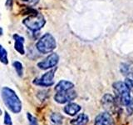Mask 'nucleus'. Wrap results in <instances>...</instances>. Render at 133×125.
<instances>
[{"label": "nucleus", "instance_id": "10", "mask_svg": "<svg viewBox=\"0 0 133 125\" xmlns=\"http://www.w3.org/2000/svg\"><path fill=\"white\" fill-rule=\"evenodd\" d=\"M14 39L15 41L14 43V48L16 49L17 52H18L20 54H23L25 53V50L23 47V43H24V38L22 36H19L18 34H14Z\"/></svg>", "mask_w": 133, "mask_h": 125}, {"label": "nucleus", "instance_id": "16", "mask_svg": "<svg viewBox=\"0 0 133 125\" xmlns=\"http://www.w3.org/2000/svg\"><path fill=\"white\" fill-rule=\"evenodd\" d=\"M0 62L3 63V64H8V53L6 51V49L4 48L2 45H0Z\"/></svg>", "mask_w": 133, "mask_h": 125}, {"label": "nucleus", "instance_id": "20", "mask_svg": "<svg viewBox=\"0 0 133 125\" xmlns=\"http://www.w3.org/2000/svg\"><path fill=\"white\" fill-rule=\"evenodd\" d=\"M4 123L5 125H12L11 117L7 112H5V115H4Z\"/></svg>", "mask_w": 133, "mask_h": 125}, {"label": "nucleus", "instance_id": "23", "mask_svg": "<svg viewBox=\"0 0 133 125\" xmlns=\"http://www.w3.org/2000/svg\"><path fill=\"white\" fill-rule=\"evenodd\" d=\"M12 3H14V0H7L6 1V7L8 8H9V9H11V8H12Z\"/></svg>", "mask_w": 133, "mask_h": 125}, {"label": "nucleus", "instance_id": "8", "mask_svg": "<svg viewBox=\"0 0 133 125\" xmlns=\"http://www.w3.org/2000/svg\"><path fill=\"white\" fill-rule=\"evenodd\" d=\"M95 125H114L113 118L108 113H102L96 117Z\"/></svg>", "mask_w": 133, "mask_h": 125}, {"label": "nucleus", "instance_id": "7", "mask_svg": "<svg viewBox=\"0 0 133 125\" xmlns=\"http://www.w3.org/2000/svg\"><path fill=\"white\" fill-rule=\"evenodd\" d=\"M59 60V57L57 53H52L50 55H48L47 58H45L44 60L37 64V67L41 69H48V68H54L58 63Z\"/></svg>", "mask_w": 133, "mask_h": 125}, {"label": "nucleus", "instance_id": "12", "mask_svg": "<svg viewBox=\"0 0 133 125\" xmlns=\"http://www.w3.org/2000/svg\"><path fill=\"white\" fill-rule=\"evenodd\" d=\"M74 88V84L72 82L66 81V80H61L57 83V84L55 86V90L57 92L61 91H68L70 89H72Z\"/></svg>", "mask_w": 133, "mask_h": 125}, {"label": "nucleus", "instance_id": "9", "mask_svg": "<svg viewBox=\"0 0 133 125\" xmlns=\"http://www.w3.org/2000/svg\"><path fill=\"white\" fill-rule=\"evenodd\" d=\"M102 104L107 111H112L116 106V99L112 95L107 93L102 98Z\"/></svg>", "mask_w": 133, "mask_h": 125}, {"label": "nucleus", "instance_id": "5", "mask_svg": "<svg viewBox=\"0 0 133 125\" xmlns=\"http://www.w3.org/2000/svg\"><path fill=\"white\" fill-rule=\"evenodd\" d=\"M77 98V93L72 89L68 91H61L57 92V93L54 96V100L61 104L66 103L68 102H71Z\"/></svg>", "mask_w": 133, "mask_h": 125}, {"label": "nucleus", "instance_id": "17", "mask_svg": "<svg viewBox=\"0 0 133 125\" xmlns=\"http://www.w3.org/2000/svg\"><path fill=\"white\" fill-rule=\"evenodd\" d=\"M12 65H14V68H15L16 72H17V73H18V76L22 77L23 74V64H21L20 62H18V61H15V62H14Z\"/></svg>", "mask_w": 133, "mask_h": 125}, {"label": "nucleus", "instance_id": "6", "mask_svg": "<svg viewBox=\"0 0 133 125\" xmlns=\"http://www.w3.org/2000/svg\"><path fill=\"white\" fill-rule=\"evenodd\" d=\"M55 69H52L44 73L43 76L39 78H36L33 81V83L35 85H38L42 87H50L54 84V81H53V78H54V74H55Z\"/></svg>", "mask_w": 133, "mask_h": 125}, {"label": "nucleus", "instance_id": "19", "mask_svg": "<svg viewBox=\"0 0 133 125\" xmlns=\"http://www.w3.org/2000/svg\"><path fill=\"white\" fill-rule=\"evenodd\" d=\"M125 83L127 84V86L128 87V89H130V91L133 92V78H127L126 81H125Z\"/></svg>", "mask_w": 133, "mask_h": 125}, {"label": "nucleus", "instance_id": "11", "mask_svg": "<svg viewBox=\"0 0 133 125\" xmlns=\"http://www.w3.org/2000/svg\"><path fill=\"white\" fill-rule=\"evenodd\" d=\"M64 112L70 116H75L81 110V106L75 103H70L64 107Z\"/></svg>", "mask_w": 133, "mask_h": 125}, {"label": "nucleus", "instance_id": "18", "mask_svg": "<svg viewBox=\"0 0 133 125\" xmlns=\"http://www.w3.org/2000/svg\"><path fill=\"white\" fill-rule=\"evenodd\" d=\"M27 117H28V122H29V125H38L37 118H35V117H33L31 114L28 113Z\"/></svg>", "mask_w": 133, "mask_h": 125}, {"label": "nucleus", "instance_id": "1", "mask_svg": "<svg viewBox=\"0 0 133 125\" xmlns=\"http://www.w3.org/2000/svg\"><path fill=\"white\" fill-rule=\"evenodd\" d=\"M2 98L5 105L8 109L14 114H18L22 110V103H21L18 95L15 92L8 87H4L2 89Z\"/></svg>", "mask_w": 133, "mask_h": 125}, {"label": "nucleus", "instance_id": "21", "mask_svg": "<svg viewBox=\"0 0 133 125\" xmlns=\"http://www.w3.org/2000/svg\"><path fill=\"white\" fill-rule=\"evenodd\" d=\"M127 110L129 114H133V99L131 98V102L127 105Z\"/></svg>", "mask_w": 133, "mask_h": 125}, {"label": "nucleus", "instance_id": "24", "mask_svg": "<svg viewBox=\"0 0 133 125\" xmlns=\"http://www.w3.org/2000/svg\"><path fill=\"white\" fill-rule=\"evenodd\" d=\"M2 114V110H1V108H0V115Z\"/></svg>", "mask_w": 133, "mask_h": 125}, {"label": "nucleus", "instance_id": "22", "mask_svg": "<svg viewBox=\"0 0 133 125\" xmlns=\"http://www.w3.org/2000/svg\"><path fill=\"white\" fill-rule=\"evenodd\" d=\"M23 1L28 3L30 5H35L37 3H38V0H23Z\"/></svg>", "mask_w": 133, "mask_h": 125}, {"label": "nucleus", "instance_id": "3", "mask_svg": "<svg viewBox=\"0 0 133 125\" xmlns=\"http://www.w3.org/2000/svg\"><path fill=\"white\" fill-rule=\"evenodd\" d=\"M56 40L54 37L50 34V33H46L41 39L38 40V42L36 44L37 49L41 53H49L52 52L56 48Z\"/></svg>", "mask_w": 133, "mask_h": 125}, {"label": "nucleus", "instance_id": "14", "mask_svg": "<svg viewBox=\"0 0 133 125\" xmlns=\"http://www.w3.org/2000/svg\"><path fill=\"white\" fill-rule=\"evenodd\" d=\"M88 120H89L88 116L85 114H81L75 119H72L71 121V124L72 125H86L88 123Z\"/></svg>", "mask_w": 133, "mask_h": 125}, {"label": "nucleus", "instance_id": "2", "mask_svg": "<svg viewBox=\"0 0 133 125\" xmlns=\"http://www.w3.org/2000/svg\"><path fill=\"white\" fill-rule=\"evenodd\" d=\"M113 89L116 96V99L121 104L127 106L131 102V91L124 82H116L113 83Z\"/></svg>", "mask_w": 133, "mask_h": 125}, {"label": "nucleus", "instance_id": "15", "mask_svg": "<svg viewBox=\"0 0 133 125\" xmlns=\"http://www.w3.org/2000/svg\"><path fill=\"white\" fill-rule=\"evenodd\" d=\"M50 119H51V122L54 125H61L62 123V116L58 114V113H54L50 117Z\"/></svg>", "mask_w": 133, "mask_h": 125}, {"label": "nucleus", "instance_id": "13", "mask_svg": "<svg viewBox=\"0 0 133 125\" xmlns=\"http://www.w3.org/2000/svg\"><path fill=\"white\" fill-rule=\"evenodd\" d=\"M121 72L127 78H133V64L131 63H124L121 65Z\"/></svg>", "mask_w": 133, "mask_h": 125}, {"label": "nucleus", "instance_id": "4", "mask_svg": "<svg viewBox=\"0 0 133 125\" xmlns=\"http://www.w3.org/2000/svg\"><path fill=\"white\" fill-rule=\"evenodd\" d=\"M23 24L31 31L36 32L38 31L45 25V18L39 12H36L34 14H32L28 18L23 20Z\"/></svg>", "mask_w": 133, "mask_h": 125}]
</instances>
